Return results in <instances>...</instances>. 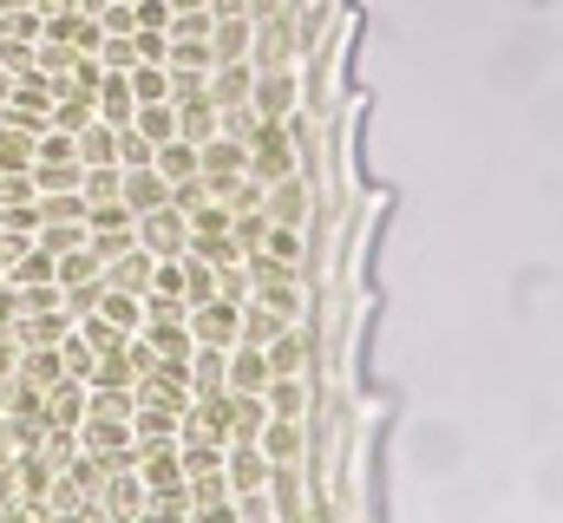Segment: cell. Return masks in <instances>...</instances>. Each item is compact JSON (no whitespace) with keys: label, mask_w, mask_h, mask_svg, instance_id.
<instances>
[{"label":"cell","mask_w":563,"mask_h":523,"mask_svg":"<svg viewBox=\"0 0 563 523\" xmlns=\"http://www.w3.org/2000/svg\"><path fill=\"white\" fill-rule=\"evenodd\" d=\"M33 59H40V46H33V40H0V73H7V79H20Z\"/></svg>","instance_id":"bcb514c9"},{"label":"cell","mask_w":563,"mask_h":523,"mask_svg":"<svg viewBox=\"0 0 563 523\" xmlns=\"http://www.w3.org/2000/svg\"><path fill=\"white\" fill-rule=\"evenodd\" d=\"M40 190H33V170H0V210L7 203H33Z\"/></svg>","instance_id":"f907efd6"},{"label":"cell","mask_w":563,"mask_h":523,"mask_svg":"<svg viewBox=\"0 0 563 523\" xmlns=\"http://www.w3.org/2000/svg\"><path fill=\"white\" fill-rule=\"evenodd\" d=\"M132 99H139V105L170 99V66H164V59H139V66H132Z\"/></svg>","instance_id":"d6a6232c"},{"label":"cell","mask_w":563,"mask_h":523,"mask_svg":"<svg viewBox=\"0 0 563 523\" xmlns=\"http://www.w3.org/2000/svg\"><path fill=\"white\" fill-rule=\"evenodd\" d=\"M119 190H125V164H119V157H106V164H86V177H79V197H86V210H99V203H119Z\"/></svg>","instance_id":"484cf974"},{"label":"cell","mask_w":563,"mask_h":523,"mask_svg":"<svg viewBox=\"0 0 563 523\" xmlns=\"http://www.w3.org/2000/svg\"><path fill=\"white\" fill-rule=\"evenodd\" d=\"M79 243H86V216H40V249L66 256V249H79Z\"/></svg>","instance_id":"1f68e13d"},{"label":"cell","mask_w":563,"mask_h":523,"mask_svg":"<svg viewBox=\"0 0 563 523\" xmlns=\"http://www.w3.org/2000/svg\"><path fill=\"white\" fill-rule=\"evenodd\" d=\"M230 236H236L243 256H256L263 236H269V210H230Z\"/></svg>","instance_id":"74e56055"},{"label":"cell","mask_w":563,"mask_h":523,"mask_svg":"<svg viewBox=\"0 0 563 523\" xmlns=\"http://www.w3.org/2000/svg\"><path fill=\"white\" fill-rule=\"evenodd\" d=\"M177 137H190V144L217 137V105H210V99H184V105H177Z\"/></svg>","instance_id":"d590c367"},{"label":"cell","mask_w":563,"mask_h":523,"mask_svg":"<svg viewBox=\"0 0 563 523\" xmlns=\"http://www.w3.org/2000/svg\"><path fill=\"white\" fill-rule=\"evenodd\" d=\"M151 262H157V256H144V249H125V256L106 262V281H112V288H132V294H144V288H151Z\"/></svg>","instance_id":"4dcf8cb0"},{"label":"cell","mask_w":563,"mask_h":523,"mask_svg":"<svg viewBox=\"0 0 563 523\" xmlns=\"http://www.w3.org/2000/svg\"><path fill=\"white\" fill-rule=\"evenodd\" d=\"M217 294V262L197 256V249H184V301L197 308V301H210Z\"/></svg>","instance_id":"e575fe53"},{"label":"cell","mask_w":563,"mask_h":523,"mask_svg":"<svg viewBox=\"0 0 563 523\" xmlns=\"http://www.w3.org/2000/svg\"><path fill=\"white\" fill-rule=\"evenodd\" d=\"M308 216H314V183L295 170V177H282L269 183V223H288V230H308Z\"/></svg>","instance_id":"7c38bea8"},{"label":"cell","mask_w":563,"mask_h":523,"mask_svg":"<svg viewBox=\"0 0 563 523\" xmlns=\"http://www.w3.org/2000/svg\"><path fill=\"white\" fill-rule=\"evenodd\" d=\"M86 399H92L86 380H73V374H66V380H53V387H46V412H40V419H46V425H73V432H79Z\"/></svg>","instance_id":"ffe728a7"},{"label":"cell","mask_w":563,"mask_h":523,"mask_svg":"<svg viewBox=\"0 0 563 523\" xmlns=\"http://www.w3.org/2000/svg\"><path fill=\"white\" fill-rule=\"evenodd\" d=\"M119 164L132 170V164H151V137L139 125H119Z\"/></svg>","instance_id":"816d5d0a"},{"label":"cell","mask_w":563,"mask_h":523,"mask_svg":"<svg viewBox=\"0 0 563 523\" xmlns=\"http://www.w3.org/2000/svg\"><path fill=\"white\" fill-rule=\"evenodd\" d=\"M184 223H190V249H210V243H223V236H230V203H223V197H210V203L184 210Z\"/></svg>","instance_id":"4316f807"},{"label":"cell","mask_w":563,"mask_h":523,"mask_svg":"<svg viewBox=\"0 0 563 523\" xmlns=\"http://www.w3.org/2000/svg\"><path fill=\"white\" fill-rule=\"evenodd\" d=\"M139 478H144V498H164V491H190L177 445H139Z\"/></svg>","instance_id":"9c48e42d"},{"label":"cell","mask_w":563,"mask_h":523,"mask_svg":"<svg viewBox=\"0 0 563 523\" xmlns=\"http://www.w3.org/2000/svg\"><path fill=\"white\" fill-rule=\"evenodd\" d=\"M20 374H26L33 387H53V380H66V367H59V347H20Z\"/></svg>","instance_id":"ab89813d"},{"label":"cell","mask_w":563,"mask_h":523,"mask_svg":"<svg viewBox=\"0 0 563 523\" xmlns=\"http://www.w3.org/2000/svg\"><path fill=\"white\" fill-rule=\"evenodd\" d=\"M0 412H13V419H40V412H46V387H33L26 374H7V380H0Z\"/></svg>","instance_id":"83f0119b"},{"label":"cell","mask_w":563,"mask_h":523,"mask_svg":"<svg viewBox=\"0 0 563 523\" xmlns=\"http://www.w3.org/2000/svg\"><path fill=\"white\" fill-rule=\"evenodd\" d=\"M190 341H197V347H236V341H243V308L223 301V294L197 301V308H190Z\"/></svg>","instance_id":"3957f363"},{"label":"cell","mask_w":563,"mask_h":523,"mask_svg":"<svg viewBox=\"0 0 563 523\" xmlns=\"http://www.w3.org/2000/svg\"><path fill=\"white\" fill-rule=\"evenodd\" d=\"M164 66H177V73H210V66H217V53H210V40H170Z\"/></svg>","instance_id":"b9f144b4"},{"label":"cell","mask_w":563,"mask_h":523,"mask_svg":"<svg viewBox=\"0 0 563 523\" xmlns=\"http://www.w3.org/2000/svg\"><path fill=\"white\" fill-rule=\"evenodd\" d=\"M210 53H217V59H250V53H256V20H250V13H217Z\"/></svg>","instance_id":"2e32d148"},{"label":"cell","mask_w":563,"mask_h":523,"mask_svg":"<svg viewBox=\"0 0 563 523\" xmlns=\"http://www.w3.org/2000/svg\"><path fill=\"white\" fill-rule=\"evenodd\" d=\"M210 13H250V0H210Z\"/></svg>","instance_id":"db71d44e"},{"label":"cell","mask_w":563,"mask_h":523,"mask_svg":"<svg viewBox=\"0 0 563 523\" xmlns=\"http://www.w3.org/2000/svg\"><path fill=\"white\" fill-rule=\"evenodd\" d=\"M276 7H288V0H250V20H263V13H276Z\"/></svg>","instance_id":"11a10c76"},{"label":"cell","mask_w":563,"mask_h":523,"mask_svg":"<svg viewBox=\"0 0 563 523\" xmlns=\"http://www.w3.org/2000/svg\"><path fill=\"white\" fill-rule=\"evenodd\" d=\"M243 170H250V144L243 137H230V131L203 137V183H210V197H230V183Z\"/></svg>","instance_id":"8992f818"},{"label":"cell","mask_w":563,"mask_h":523,"mask_svg":"<svg viewBox=\"0 0 563 523\" xmlns=\"http://www.w3.org/2000/svg\"><path fill=\"white\" fill-rule=\"evenodd\" d=\"M132 125H139L144 137H151V151H157L164 137H177V105H170V99H157V105H139V112H132Z\"/></svg>","instance_id":"8d00e7d4"},{"label":"cell","mask_w":563,"mask_h":523,"mask_svg":"<svg viewBox=\"0 0 563 523\" xmlns=\"http://www.w3.org/2000/svg\"><path fill=\"white\" fill-rule=\"evenodd\" d=\"M217 294H223V301H236V308H243V301L256 294V275H250V256H243V262H223V268H217Z\"/></svg>","instance_id":"7bdbcfd3"},{"label":"cell","mask_w":563,"mask_h":523,"mask_svg":"<svg viewBox=\"0 0 563 523\" xmlns=\"http://www.w3.org/2000/svg\"><path fill=\"white\" fill-rule=\"evenodd\" d=\"M40 7L33 0H0V40H33L40 46Z\"/></svg>","instance_id":"f546056e"},{"label":"cell","mask_w":563,"mask_h":523,"mask_svg":"<svg viewBox=\"0 0 563 523\" xmlns=\"http://www.w3.org/2000/svg\"><path fill=\"white\" fill-rule=\"evenodd\" d=\"M79 157H86V164H106V157H119V125L92 119V125L79 131Z\"/></svg>","instance_id":"60d3db41"},{"label":"cell","mask_w":563,"mask_h":523,"mask_svg":"<svg viewBox=\"0 0 563 523\" xmlns=\"http://www.w3.org/2000/svg\"><path fill=\"white\" fill-rule=\"evenodd\" d=\"M92 314H99L112 334H125V341H132V334L144 327V294H132V288H112V281H106V294H99V308H92Z\"/></svg>","instance_id":"9a60e30c"},{"label":"cell","mask_w":563,"mask_h":523,"mask_svg":"<svg viewBox=\"0 0 563 523\" xmlns=\"http://www.w3.org/2000/svg\"><path fill=\"white\" fill-rule=\"evenodd\" d=\"M99 504H106V518H144V478H139V465L112 471V478H106V491H99Z\"/></svg>","instance_id":"44dd1931"},{"label":"cell","mask_w":563,"mask_h":523,"mask_svg":"<svg viewBox=\"0 0 563 523\" xmlns=\"http://www.w3.org/2000/svg\"><path fill=\"white\" fill-rule=\"evenodd\" d=\"M139 249L144 256H184V249H190V223H184V210H170V203L144 210L139 216Z\"/></svg>","instance_id":"52a82bcc"},{"label":"cell","mask_w":563,"mask_h":523,"mask_svg":"<svg viewBox=\"0 0 563 523\" xmlns=\"http://www.w3.org/2000/svg\"><path fill=\"white\" fill-rule=\"evenodd\" d=\"M314 347H321V341H314L301 321H288L276 341L263 347V354H269V374H314Z\"/></svg>","instance_id":"4fadbf2b"},{"label":"cell","mask_w":563,"mask_h":523,"mask_svg":"<svg viewBox=\"0 0 563 523\" xmlns=\"http://www.w3.org/2000/svg\"><path fill=\"white\" fill-rule=\"evenodd\" d=\"M263 387H269V354L236 341L230 347V392H263Z\"/></svg>","instance_id":"d4e9b609"},{"label":"cell","mask_w":563,"mask_h":523,"mask_svg":"<svg viewBox=\"0 0 563 523\" xmlns=\"http://www.w3.org/2000/svg\"><path fill=\"white\" fill-rule=\"evenodd\" d=\"M151 164H157V177H164V183L197 177V170H203V144H190V137H164V144L151 151Z\"/></svg>","instance_id":"cb8c5ba5"},{"label":"cell","mask_w":563,"mask_h":523,"mask_svg":"<svg viewBox=\"0 0 563 523\" xmlns=\"http://www.w3.org/2000/svg\"><path fill=\"white\" fill-rule=\"evenodd\" d=\"M59 367H66L73 380H92V367H99V354H92V341L79 334V321H73V334L59 341Z\"/></svg>","instance_id":"f35d334b"},{"label":"cell","mask_w":563,"mask_h":523,"mask_svg":"<svg viewBox=\"0 0 563 523\" xmlns=\"http://www.w3.org/2000/svg\"><path fill=\"white\" fill-rule=\"evenodd\" d=\"M99 59H106V73H132V66H139L132 33H106V40H99Z\"/></svg>","instance_id":"f6af8a7d"},{"label":"cell","mask_w":563,"mask_h":523,"mask_svg":"<svg viewBox=\"0 0 563 523\" xmlns=\"http://www.w3.org/2000/svg\"><path fill=\"white\" fill-rule=\"evenodd\" d=\"M256 92V59H217L210 66V105H250Z\"/></svg>","instance_id":"5bb4252c"},{"label":"cell","mask_w":563,"mask_h":523,"mask_svg":"<svg viewBox=\"0 0 563 523\" xmlns=\"http://www.w3.org/2000/svg\"><path fill=\"white\" fill-rule=\"evenodd\" d=\"M256 445L269 452V465H308V419H263V432H256Z\"/></svg>","instance_id":"30bf717a"},{"label":"cell","mask_w":563,"mask_h":523,"mask_svg":"<svg viewBox=\"0 0 563 523\" xmlns=\"http://www.w3.org/2000/svg\"><path fill=\"white\" fill-rule=\"evenodd\" d=\"M250 105H256V119H288L301 105V66H256Z\"/></svg>","instance_id":"277c9868"},{"label":"cell","mask_w":563,"mask_h":523,"mask_svg":"<svg viewBox=\"0 0 563 523\" xmlns=\"http://www.w3.org/2000/svg\"><path fill=\"white\" fill-rule=\"evenodd\" d=\"M119 203H125L132 216H144V210L170 203V183L157 177V164H132V170H125V190H119Z\"/></svg>","instance_id":"e0dca14e"},{"label":"cell","mask_w":563,"mask_h":523,"mask_svg":"<svg viewBox=\"0 0 563 523\" xmlns=\"http://www.w3.org/2000/svg\"><path fill=\"white\" fill-rule=\"evenodd\" d=\"M79 177H86V157H79V151H33V190H40V197L79 190Z\"/></svg>","instance_id":"8fae6325"},{"label":"cell","mask_w":563,"mask_h":523,"mask_svg":"<svg viewBox=\"0 0 563 523\" xmlns=\"http://www.w3.org/2000/svg\"><path fill=\"white\" fill-rule=\"evenodd\" d=\"M236 518L276 523V498H269V485H263V491H236Z\"/></svg>","instance_id":"7dc6e473"},{"label":"cell","mask_w":563,"mask_h":523,"mask_svg":"<svg viewBox=\"0 0 563 523\" xmlns=\"http://www.w3.org/2000/svg\"><path fill=\"white\" fill-rule=\"evenodd\" d=\"M184 99H210V73H177L170 66V105H184Z\"/></svg>","instance_id":"c3c4849f"},{"label":"cell","mask_w":563,"mask_h":523,"mask_svg":"<svg viewBox=\"0 0 563 523\" xmlns=\"http://www.w3.org/2000/svg\"><path fill=\"white\" fill-rule=\"evenodd\" d=\"M269 452L256 445V438H230L223 445V478H230V491H263L269 485Z\"/></svg>","instance_id":"ba28073f"},{"label":"cell","mask_w":563,"mask_h":523,"mask_svg":"<svg viewBox=\"0 0 563 523\" xmlns=\"http://www.w3.org/2000/svg\"><path fill=\"white\" fill-rule=\"evenodd\" d=\"M282 327H288V321H282L276 308H263L256 294L243 301V341H250V347H269V341H276Z\"/></svg>","instance_id":"836d02e7"},{"label":"cell","mask_w":563,"mask_h":523,"mask_svg":"<svg viewBox=\"0 0 563 523\" xmlns=\"http://www.w3.org/2000/svg\"><path fill=\"white\" fill-rule=\"evenodd\" d=\"M269 419V399L263 392H230V438H256Z\"/></svg>","instance_id":"f1b7e54d"},{"label":"cell","mask_w":563,"mask_h":523,"mask_svg":"<svg viewBox=\"0 0 563 523\" xmlns=\"http://www.w3.org/2000/svg\"><path fill=\"white\" fill-rule=\"evenodd\" d=\"M132 432H139V445H177V432H184V412L177 405H132Z\"/></svg>","instance_id":"7402d4cb"},{"label":"cell","mask_w":563,"mask_h":523,"mask_svg":"<svg viewBox=\"0 0 563 523\" xmlns=\"http://www.w3.org/2000/svg\"><path fill=\"white\" fill-rule=\"evenodd\" d=\"M86 243L99 249V262L125 256V249H139V216L125 203H99V210H86Z\"/></svg>","instance_id":"7a4b0ae2"},{"label":"cell","mask_w":563,"mask_h":523,"mask_svg":"<svg viewBox=\"0 0 563 523\" xmlns=\"http://www.w3.org/2000/svg\"><path fill=\"white\" fill-rule=\"evenodd\" d=\"M92 105H99L106 125H132V112H139V99H132V73H106L99 92H92Z\"/></svg>","instance_id":"603a6c76"},{"label":"cell","mask_w":563,"mask_h":523,"mask_svg":"<svg viewBox=\"0 0 563 523\" xmlns=\"http://www.w3.org/2000/svg\"><path fill=\"white\" fill-rule=\"evenodd\" d=\"M197 203H210V183H203V170L170 183V210H197Z\"/></svg>","instance_id":"681fc988"},{"label":"cell","mask_w":563,"mask_h":523,"mask_svg":"<svg viewBox=\"0 0 563 523\" xmlns=\"http://www.w3.org/2000/svg\"><path fill=\"white\" fill-rule=\"evenodd\" d=\"M73 334V314L66 308H53V314H13V341L20 347H59Z\"/></svg>","instance_id":"ac0fdd59"},{"label":"cell","mask_w":563,"mask_h":523,"mask_svg":"<svg viewBox=\"0 0 563 523\" xmlns=\"http://www.w3.org/2000/svg\"><path fill=\"white\" fill-rule=\"evenodd\" d=\"M243 144H250V177H263V183H282V177L301 170V151H295V137H288L282 119H256V131Z\"/></svg>","instance_id":"6da1fadb"},{"label":"cell","mask_w":563,"mask_h":523,"mask_svg":"<svg viewBox=\"0 0 563 523\" xmlns=\"http://www.w3.org/2000/svg\"><path fill=\"white\" fill-rule=\"evenodd\" d=\"M230 392V347H190V399Z\"/></svg>","instance_id":"d6986e66"},{"label":"cell","mask_w":563,"mask_h":523,"mask_svg":"<svg viewBox=\"0 0 563 523\" xmlns=\"http://www.w3.org/2000/svg\"><path fill=\"white\" fill-rule=\"evenodd\" d=\"M256 66H301V40H295V7H276L256 20Z\"/></svg>","instance_id":"5b68a950"},{"label":"cell","mask_w":563,"mask_h":523,"mask_svg":"<svg viewBox=\"0 0 563 523\" xmlns=\"http://www.w3.org/2000/svg\"><path fill=\"white\" fill-rule=\"evenodd\" d=\"M99 26H106V33H132V26H139V20H132V0H106V7H99Z\"/></svg>","instance_id":"f5cc1de1"},{"label":"cell","mask_w":563,"mask_h":523,"mask_svg":"<svg viewBox=\"0 0 563 523\" xmlns=\"http://www.w3.org/2000/svg\"><path fill=\"white\" fill-rule=\"evenodd\" d=\"M184 7H210V0H170V13H184Z\"/></svg>","instance_id":"9f6ffc18"},{"label":"cell","mask_w":563,"mask_h":523,"mask_svg":"<svg viewBox=\"0 0 563 523\" xmlns=\"http://www.w3.org/2000/svg\"><path fill=\"white\" fill-rule=\"evenodd\" d=\"M210 26H217L210 7H184V13H170V40H210Z\"/></svg>","instance_id":"ee69618b"}]
</instances>
